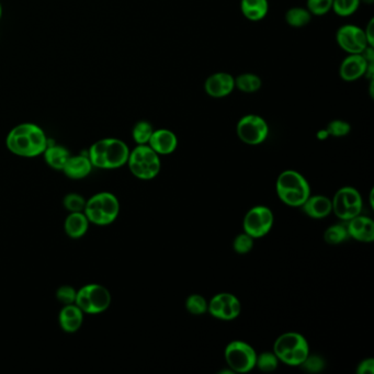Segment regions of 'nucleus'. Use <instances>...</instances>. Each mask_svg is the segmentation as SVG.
Masks as SVG:
<instances>
[{
	"instance_id": "27",
	"label": "nucleus",
	"mask_w": 374,
	"mask_h": 374,
	"mask_svg": "<svg viewBox=\"0 0 374 374\" xmlns=\"http://www.w3.org/2000/svg\"><path fill=\"white\" fill-rule=\"evenodd\" d=\"M360 0H334L332 10L339 17H350L358 11Z\"/></svg>"
},
{
	"instance_id": "8",
	"label": "nucleus",
	"mask_w": 374,
	"mask_h": 374,
	"mask_svg": "<svg viewBox=\"0 0 374 374\" xmlns=\"http://www.w3.org/2000/svg\"><path fill=\"white\" fill-rule=\"evenodd\" d=\"M225 360L231 371L247 373L255 368L257 354L248 343L235 341L227 345Z\"/></svg>"
},
{
	"instance_id": "9",
	"label": "nucleus",
	"mask_w": 374,
	"mask_h": 374,
	"mask_svg": "<svg viewBox=\"0 0 374 374\" xmlns=\"http://www.w3.org/2000/svg\"><path fill=\"white\" fill-rule=\"evenodd\" d=\"M239 140L248 145H259L269 136V125L258 115H247L239 120L236 127Z\"/></svg>"
},
{
	"instance_id": "26",
	"label": "nucleus",
	"mask_w": 374,
	"mask_h": 374,
	"mask_svg": "<svg viewBox=\"0 0 374 374\" xmlns=\"http://www.w3.org/2000/svg\"><path fill=\"white\" fill-rule=\"evenodd\" d=\"M154 128L153 125L148 121H138L132 131L133 140L138 145H145L149 142L152 134H153Z\"/></svg>"
},
{
	"instance_id": "11",
	"label": "nucleus",
	"mask_w": 374,
	"mask_h": 374,
	"mask_svg": "<svg viewBox=\"0 0 374 374\" xmlns=\"http://www.w3.org/2000/svg\"><path fill=\"white\" fill-rule=\"evenodd\" d=\"M273 225V211L267 206H258L250 209L244 218L245 233L252 238L266 236Z\"/></svg>"
},
{
	"instance_id": "33",
	"label": "nucleus",
	"mask_w": 374,
	"mask_h": 374,
	"mask_svg": "<svg viewBox=\"0 0 374 374\" xmlns=\"http://www.w3.org/2000/svg\"><path fill=\"white\" fill-rule=\"evenodd\" d=\"M233 248H234L235 252H236L237 254H239V255L248 254V252H252V248H254V238L247 234V233L239 234L238 236H236V238L234 239Z\"/></svg>"
},
{
	"instance_id": "13",
	"label": "nucleus",
	"mask_w": 374,
	"mask_h": 374,
	"mask_svg": "<svg viewBox=\"0 0 374 374\" xmlns=\"http://www.w3.org/2000/svg\"><path fill=\"white\" fill-rule=\"evenodd\" d=\"M208 312L218 320H235L242 312V304L234 294H216L208 303Z\"/></svg>"
},
{
	"instance_id": "30",
	"label": "nucleus",
	"mask_w": 374,
	"mask_h": 374,
	"mask_svg": "<svg viewBox=\"0 0 374 374\" xmlns=\"http://www.w3.org/2000/svg\"><path fill=\"white\" fill-rule=\"evenodd\" d=\"M279 359L277 358L275 352H263L260 356H257L256 366L260 371L273 372L278 368Z\"/></svg>"
},
{
	"instance_id": "28",
	"label": "nucleus",
	"mask_w": 374,
	"mask_h": 374,
	"mask_svg": "<svg viewBox=\"0 0 374 374\" xmlns=\"http://www.w3.org/2000/svg\"><path fill=\"white\" fill-rule=\"evenodd\" d=\"M348 237L347 227H345L343 224H336L333 227H328L326 229L325 234H324L325 242L330 245L341 244V243L345 242Z\"/></svg>"
},
{
	"instance_id": "16",
	"label": "nucleus",
	"mask_w": 374,
	"mask_h": 374,
	"mask_svg": "<svg viewBox=\"0 0 374 374\" xmlns=\"http://www.w3.org/2000/svg\"><path fill=\"white\" fill-rule=\"evenodd\" d=\"M148 145L158 155H169L174 153L178 146V138L172 131L167 129L154 130Z\"/></svg>"
},
{
	"instance_id": "14",
	"label": "nucleus",
	"mask_w": 374,
	"mask_h": 374,
	"mask_svg": "<svg viewBox=\"0 0 374 374\" xmlns=\"http://www.w3.org/2000/svg\"><path fill=\"white\" fill-rule=\"evenodd\" d=\"M234 89V77L231 74L224 72L212 74L204 83V91L212 98H225L229 96Z\"/></svg>"
},
{
	"instance_id": "18",
	"label": "nucleus",
	"mask_w": 374,
	"mask_h": 374,
	"mask_svg": "<svg viewBox=\"0 0 374 374\" xmlns=\"http://www.w3.org/2000/svg\"><path fill=\"white\" fill-rule=\"evenodd\" d=\"M83 312L77 305H64L60 309L58 322L60 328L66 333H76L83 325Z\"/></svg>"
},
{
	"instance_id": "1",
	"label": "nucleus",
	"mask_w": 374,
	"mask_h": 374,
	"mask_svg": "<svg viewBox=\"0 0 374 374\" xmlns=\"http://www.w3.org/2000/svg\"><path fill=\"white\" fill-rule=\"evenodd\" d=\"M49 145L47 134L34 123H21L9 132L6 146L17 156L32 158L44 153Z\"/></svg>"
},
{
	"instance_id": "7",
	"label": "nucleus",
	"mask_w": 374,
	"mask_h": 374,
	"mask_svg": "<svg viewBox=\"0 0 374 374\" xmlns=\"http://www.w3.org/2000/svg\"><path fill=\"white\" fill-rule=\"evenodd\" d=\"M75 304L87 314H100L109 309L111 294L100 284H87L77 291Z\"/></svg>"
},
{
	"instance_id": "6",
	"label": "nucleus",
	"mask_w": 374,
	"mask_h": 374,
	"mask_svg": "<svg viewBox=\"0 0 374 374\" xmlns=\"http://www.w3.org/2000/svg\"><path fill=\"white\" fill-rule=\"evenodd\" d=\"M128 164L131 172L138 179H153L161 172L159 155L148 144L138 145L130 152Z\"/></svg>"
},
{
	"instance_id": "39",
	"label": "nucleus",
	"mask_w": 374,
	"mask_h": 374,
	"mask_svg": "<svg viewBox=\"0 0 374 374\" xmlns=\"http://www.w3.org/2000/svg\"><path fill=\"white\" fill-rule=\"evenodd\" d=\"M330 138V134H328L327 130H320L317 132V138L320 140H327Z\"/></svg>"
},
{
	"instance_id": "22",
	"label": "nucleus",
	"mask_w": 374,
	"mask_h": 374,
	"mask_svg": "<svg viewBox=\"0 0 374 374\" xmlns=\"http://www.w3.org/2000/svg\"><path fill=\"white\" fill-rule=\"evenodd\" d=\"M88 227V218L83 212H73L66 218L65 231L70 238H81L86 234Z\"/></svg>"
},
{
	"instance_id": "37",
	"label": "nucleus",
	"mask_w": 374,
	"mask_h": 374,
	"mask_svg": "<svg viewBox=\"0 0 374 374\" xmlns=\"http://www.w3.org/2000/svg\"><path fill=\"white\" fill-rule=\"evenodd\" d=\"M358 374H373L374 373V360L373 359H366L361 364H359L357 369Z\"/></svg>"
},
{
	"instance_id": "21",
	"label": "nucleus",
	"mask_w": 374,
	"mask_h": 374,
	"mask_svg": "<svg viewBox=\"0 0 374 374\" xmlns=\"http://www.w3.org/2000/svg\"><path fill=\"white\" fill-rule=\"evenodd\" d=\"M241 10L247 20L258 22L269 13L268 0H241Z\"/></svg>"
},
{
	"instance_id": "12",
	"label": "nucleus",
	"mask_w": 374,
	"mask_h": 374,
	"mask_svg": "<svg viewBox=\"0 0 374 374\" xmlns=\"http://www.w3.org/2000/svg\"><path fill=\"white\" fill-rule=\"evenodd\" d=\"M336 42L348 54H361L368 45L364 30L355 24H345L337 30Z\"/></svg>"
},
{
	"instance_id": "24",
	"label": "nucleus",
	"mask_w": 374,
	"mask_h": 374,
	"mask_svg": "<svg viewBox=\"0 0 374 374\" xmlns=\"http://www.w3.org/2000/svg\"><path fill=\"white\" fill-rule=\"evenodd\" d=\"M263 87V81L256 74L245 73L235 79V88L245 94H255Z\"/></svg>"
},
{
	"instance_id": "36",
	"label": "nucleus",
	"mask_w": 374,
	"mask_h": 374,
	"mask_svg": "<svg viewBox=\"0 0 374 374\" xmlns=\"http://www.w3.org/2000/svg\"><path fill=\"white\" fill-rule=\"evenodd\" d=\"M324 360H323L320 357L318 356H307V358L305 359L304 362L301 364L303 369L307 370L309 372H320L322 371L323 368H324Z\"/></svg>"
},
{
	"instance_id": "31",
	"label": "nucleus",
	"mask_w": 374,
	"mask_h": 374,
	"mask_svg": "<svg viewBox=\"0 0 374 374\" xmlns=\"http://www.w3.org/2000/svg\"><path fill=\"white\" fill-rule=\"evenodd\" d=\"M334 0H307V8L312 16H325L333 7Z\"/></svg>"
},
{
	"instance_id": "34",
	"label": "nucleus",
	"mask_w": 374,
	"mask_h": 374,
	"mask_svg": "<svg viewBox=\"0 0 374 374\" xmlns=\"http://www.w3.org/2000/svg\"><path fill=\"white\" fill-rule=\"evenodd\" d=\"M63 203H64L66 210L70 211V213L83 212L85 206H86V200L77 193H70V195H66Z\"/></svg>"
},
{
	"instance_id": "19",
	"label": "nucleus",
	"mask_w": 374,
	"mask_h": 374,
	"mask_svg": "<svg viewBox=\"0 0 374 374\" xmlns=\"http://www.w3.org/2000/svg\"><path fill=\"white\" fill-rule=\"evenodd\" d=\"M302 206L307 216L316 220L326 218L333 212L332 200L325 195H309Z\"/></svg>"
},
{
	"instance_id": "3",
	"label": "nucleus",
	"mask_w": 374,
	"mask_h": 374,
	"mask_svg": "<svg viewBox=\"0 0 374 374\" xmlns=\"http://www.w3.org/2000/svg\"><path fill=\"white\" fill-rule=\"evenodd\" d=\"M276 189L280 200L288 206H302L311 195L309 182L295 170L281 172Z\"/></svg>"
},
{
	"instance_id": "17",
	"label": "nucleus",
	"mask_w": 374,
	"mask_h": 374,
	"mask_svg": "<svg viewBox=\"0 0 374 374\" xmlns=\"http://www.w3.org/2000/svg\"><path fill=\"white\" fill-rule=\"evenodd\" d=\"M349 236L362 243H372L374 239V222L366 216H357L349 220L347 225Z\"/></svg>"
},
{
	"instance_id": "23",
	"label": "nucleus",
	"mask_w": 374,
	"mask_h": 374,
	"mask_svg": "<svg viewBox=\"0 0 374 374\" xmlns=\"http://www.w3.org/2000/svg\"><path fill=\"white\" fill-rule=\"evenodd\" d=\"M45 161L49 167L56 170H63L65 166L66 161L70 158V152L64 146L60 145H47L44 153Z\"/></svg>"
},
{
	"instance_id": "35",
	"label": "nucleus",
	"mask_w": 374,
	"mask_h": 374,
	"mask_svg": "<svg viewBox=\"0 0 374 374\" xmlns=\"http://www.w3.org/2000/svg\"><path fill=\"white\" fill-rule=\"evenodd\" d=\"M77 291L70 286H63L56 292V298L64 305L74 304Z\"/></svg>"
},
{
	"instance_id": "15",
	"label": "nucleus",
	"mask_w": 374,
	"mask_h": 374,
	"mask_svg": "<svg viewBox=\"0 0 374 374\" xmlns=\"http://www.w3.org/2000/svg\"><path fill=\"white\" fill-rule=\"evenodd\" d=\"M368 62L362 54H349L341 62L339 67V76L343 81L352 83L366 75Z\"/></svg>"
},
{
	"instance_id": "38",
	"label": "nucleus",
	"mask_w": 374,
	"mask_h": 374,
	"mask_svg": "<svg viewBox=\"0 0 374 374\" xmlns=\"http://www.w3.org/2000/svg\"><path fill=\"white\" fill-rule=\"evenodd\" d=\"M364 34H366V42L369 47H374V19L372 18L369 21V24H366V30H364Z\"/></svg>"
},
{
	"instance_id": "5",
	"label": "nucleus",
	"mask_w": 374,
	"mask_h": 374,
	"mask_svg": "<svg viewBox=\"0 0 374 374\" xmlns=\"http://www.w3.org/2000/svg\"><path fill=\"white\" fill-rule=\"evenodd\" d=\"M273 352L279 361L291 366H300L309 355V343L304 336L286 333L278 337L273 345Z\"/></svg>"
},
{
	"instance_id": "2",
	"label": "nucleus",
	"mask_w": 374,
	"mask_h": 374,
	"mask_svg": "<svg viewBox=\"0 0 374 374\" xmlns=\"http://www.w3.org/2000/svg\"><path fill=\"white\" fill-rule=\"evenodd\" d=\"M129 155L130 149L123 140L108 138L92 144L88 157L94 167L115 169L128 164Z\"/></svg>"
},
{
	"instance_id": "4",
	"label": "nucleus",
	"mask_w": 374,
	"mask_h": 374,
	"mask_svg": "<svg viewBox=\"0 0 374 374\" xmlns=\"http://www.w3.org/2000/svg\"><path fill=\"white\" fill-rule=\"evenodd\" d=\"M120 212V203L117 197L110 193H100L86 201L83 213L89 223L106 227L117 220Z\"/></svg>"
},
{
	"instance_id": "25",
	"label": "nucleus",
	"mask_w": 374,
	"mask_h": 374,
	"mask_svg": "<svg viewBox=\"0 0 374 374\" xmlns=\"http://www.w3.org/2000/svg\"><path fill=\"white\" fill-rule=\"evenodd\" d=\"M286 22L292 28H303L312 20V13L303 7H293L286 13Z\"/></svg>"
},
{
	"instance_id": "10",
	"label": "nucleus",
	"mask_w": 374,
	"mask_h": 374,
	"mask_svg": "<svg viewBox=\"0 0 374 374\" xmlns=\"http://www.w3.org/2000/svg\"><path fill=\"white\" fill-rule=\"evenodd\" d=\"M334 213L343 221L356 218L362 210V197L358 190L352 187H343L338 190L334 197Z\"/></svg>"
},
{
	"instance_id": "32",
	"label": "nucleus",
	"mask_w": 374,
	"mask_h": 374,
	"mask_svg": "<svg viewBox=\"0 0 374 374\" xmlns=\"http://www.w3.org/2000/svg\"><path fill=\"white\" fill-rule=\"evenodd\" d=\"M326 130H327L330 136L343 138V136H348L351 131V127L348 122H345L343 120H334L332 122L328 123Z\"/></svg>"
},
{
	"instance_id": "20",
	"label": "nucleus",
	"mask_w": 374,
	"mask_h": 374,
	"mask_svg": "<svg viewBox=\"0 0 374 374\" xmlns=\"http://www.w3.org/2000/svg\"><path fill=\"white\" fill-rule=\"evenodd\" d=\"M90 159L88 156L79 155V156H70L66 161L63 172L70 179H83L87 177L92 169Z\"/></svg>"
},
{
	"instance_id": "29",
	"label": "nucleus",
	"mask_w": 374,
	"mask_h": 374,
	"mask_svg": "<svg viewBox=\"0 0 374 374\" xmlns=\"http://www.w3.org/2000/svg\"><path fill=\"white\" fill-rule=\"evenodd\" d=\"M186 309L190 314H206L208 312V302L200 294H193L186 301Z\"/></svg>"
},
{
	"instance_id": "41",
	"label": "nucleus",
	"mask_w": 374,
	"mask_h": 374,
	"mask_svg": "<svg viewBox=\"0 0 374 374\" xmlns=\"http://www.w3.org/2000/svg\"><path fill=\"white\" fill-rule=\"evenodd\" d=\"M1 17H3V6H1V3H0V19H1Z\"/></svg>"
},
{
	"instance_id": "40",
	"label": "nucleus",
	"mask_w": 374,
	"mask_h": 374,
	"mask_svg": "<svg viewBox=\"0 0 374 374\" xmlns=\"http://www.w3.org/2000/svg\"><path fill=\"white\" fill-rule=\"evenodd\" d=\"M360 3H366V5H373L374 0H360Z\"/></svg>"
}]
</instances>
